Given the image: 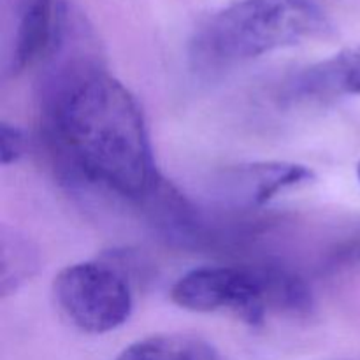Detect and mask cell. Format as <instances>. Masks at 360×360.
<instances>
[{"instance_id": "cell-11", "label": "cell", "mask_w": 360, "mask_h": 360, "mask_svg": "<svg viewBox=\"0 0 360 360\" xmlns=\"http://www.w3.org/2000/svg\"><path fill=\"white\" fill-rule=\"evenodd\" d=\"M355 266H360V236L338 246L327 259L326 267L329 271H341Z\"/></svg>"}, {"instance_id": "cell-12", "label": "cell", "mask_w": 360, "mask_h": 360, "mask_svg": "<svg viewBox=\"0 0 360 360\" xmlns=\"http://www.w3.org/2000/svg\"><path fill=\"white\" fill-rule=\"evenodd\" d=\"M357 178H359V183H360V162H359V165H357Z\"/></svg>"}, {"instance_id": "cell-8", "label": "cell", "mask_w": 360, "mask_h": 360, "mask_svg": "<svg viewBox=\"0 0 360 360\" xmlns=\"http://www.w3.org/2000/svg\"><path fill=\"white\" fill-rule=\"evenodd\" d=\"M115 360H224L220 352L197 336L157 334L127 347Z\"/></svg>"}, {"instance_id": "cell-7", "label": "cell", "mask_w": 360, "mask_h": 360, "mask_svg": "<svg viewBox=\"0 0 360 360\" xmlns=\"http://www.w3.org/2000/svg\"><path fill=\"white\" fill-rule=\"evenodd\" d=\"M354 95H360V46L299 70L281 91L288 104H330Z\"/></svg>"}, {"instance_id": "cell-5", "label": "cell", "mask_w": 360, "mask_h": 360, "mask_svg": "<svg viewBox=\"0 0 360 360\" xmlns=\"http://www.w3.org/2000/svg\"><path fill=\"white\" fill-rule=\"evenodd\" d=\"M67 0H9L7 70L20 74L49 58L60 37Z\"/></svg>"}, {"instance_id": "cell-6", "label": "cell", "mask_w": 360, "mask_h": 360, "mask_svg": "<svg viewBox=\"0 0 360 360\" xmlns=\"http://www.w3.org/2000/svg\"><path fill=\"white\" fill-rule=\"evenodd\" d=\"M316 174L292 162H255L227 169L218 179L220 195L239 207H259L287 190L311 185Z\"/></svg>"}, {"instance_id": "cell-9", "label": "cell", "mask_w": 360, "mask_h": 360, "mask_svg": "<svg viewBox=\"0 0 360 360\" xmlns=\"http://www.w3.org/2000/svg\"><path fill=\"white\" fill-rule=\"evenodd\" d=\"M39 269V252L34 243L16 229L0 231V294L20 290Z\"/></svg>"}, {"instance_id": "cell-2", "label": "cell", "mask_w": 360, "mask_h": 360, "mask_svg": "<svg viewBox=\"0 0 360 360\" xmlns=\"http://www.w3.org/2000/svg\"><path fill=\"white\" fill-rule=\"evenodd\" d=\"M329 30L316 0H238L200 25L190 42V60L200 72H220Z\"/></svg>"}, {"instance_id": "cell-3", "label": "cell", "mask_w": 360, "mask_h": 360, "mask_svg": "<svg viewBox=\"0 0 360 360\" xmlns=\"http://www.w3.org/2000/svg\"><path fill=\"white\" fill-rule=\"evenodd\" d=\"M171 299L188 311L229 313L250 326L271 315L304 316L313 308L308 285L278 266L199 267L172 285Z\"/></svg>"}, {"instance_id": "cell-10", "label": "cell", "mask_w": 360, "mask_h": 360, "mask_svg": "<svg viewBox=\"0 0 360 360\" xmlns=\"http://www.w3.org/2000/svg\"><path fill=\"white\" fill-rule=\"evenodd\" d=\"M25 153V134L13 123H0V157L2 165L16 164Z\"/></svg>"}, {"instance_id": "cell-1", "label": "cell", "mask_w": 360, "mask_h": 360, "mask_svg": "<svg viewBox=\"0 0 360 360\" xmlns=\"http://www.w3.org/2000/svg\"><path fill=\"white\" fill-rule=\"evenodd\" d=\"M90 32L67 2L55 67L42 91V129L62 172L144 202L160 186L139 102L88 49Z\"/></svg>"}, {"instance_id": "cell-4", "label": "cell", "mask_w": 360, "mask_h": 360, "mask_svg": "<svg viewBox=\"0 0 360 360\" xmlns=\"http://www.w3.org/2000/svg\"><path fill=\"white\" fill-rule=\"evenodd\" d=\"M53 294L65 319L88 334H105L125 326L134 297L118 267L88 260L65 267L53 283Z\"/></svg>"}]
</instances>
